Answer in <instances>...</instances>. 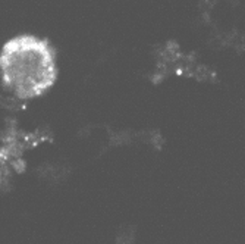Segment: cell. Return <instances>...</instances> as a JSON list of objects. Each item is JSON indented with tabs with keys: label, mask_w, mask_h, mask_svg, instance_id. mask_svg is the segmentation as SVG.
Segmentation results:
<instances>
[{
	"label": "cell",
	"mask_w": 245,
	"mask_h": 244,
	"mask_svg": "<svg viewBox=\"0 0 245 244\" xmlns=\"http://www.w3.org/2000/svg\"><path fill=\"white\" fill-rule=\"evenodd\" d=\"M57 74V50L48 38L21 34L0 50L1 85L18 100L43 96L54 85Z\"/></svg>",
	"instance_id": "cell-1"
}]
</instances>
